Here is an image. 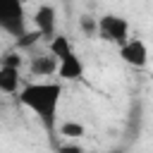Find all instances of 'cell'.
I'll list each match as a JSON object with an SVG mask.
<instances>
[{
  "instance_id": "8992f818",
  "label": "cell",
  "mask_w": 153,
  "mask_h": 153,
  "mask_svg": "<svg viewBox=\"0 0 153 153\" xmlns=\"http://www.w3.org/2000/svg\"><path fill=\"white\" fill-rule=\"evenodd\" d=\"M57 65H60V60L53 53H45V55L31 57L29 72H31V76H53V74H57Z\"/></svg>"
},
{
  "instance_id": "8fae6325",
  "label": "cell",
  "mask_w": 153,
  "mask_h": 153,
  "mask_svg": "<svg viewBox=\"0 0 153 153\" xmlns=\"http://www.w3.org/2000/svg\"><path fill=\"white\" fill-rule=\"evenodd\" d=\"M0 65L2 67H14V69H22V65H24V60H22V50H7V53H2L0 55Z\"/></svg>"
},
{
  "instance_id": "52a82bcc",
  "label": "cell",
  "mask_w": 153,
  "mask_h": 153,
  "mask_svg": "<svg viewBox=\"0 0 153 153\" xmlns=\"http://www.w3.org/2000/svg\"><path fill=\"white\" fill-rule=\"evenodd\" d=\"M57 76H60L62 81H79V79L84 76V62H81V57H79L76 53H72L69 57L60 60V65H57Z\"/></svg>"
},
{
  "instance_id": "6da1fadb",
  "label": "cell",
  "mask_w": 153,
  "mask_h": 153,
  "mask_svg": "<svg viewBox=\"0 0 153 153\" xmlns=\"http://www.w3.org/2000/svg\"><path fill=\"white\" fill-rule=\"evenodd\" d=\"M19 103L31 110L41 124L53 131L55 122H57V108H60V98H62V84L60 81H31L24 84L17 93Z\"/></svg>"
},
{
  "instance_id": "5b68a950",
  "label": "cell",
  "mask_w": 153,
  "mask_h": 153,
  "mask_svg": "<svg viewBox=\"0 0 153 153\" xmlns=\"http://www.w3.org/2000/svg\"><path fill=\"white\" fill-rule=\"evenodd\" d=\"M55 24H57V14H55L53 5H41L33 12V29H38L43 38H53L55 36Z\"/></svg>"
},
{
  "instance_id": "7a4b0ae2",
  "label": "cell",
  "mask_w": 153,
  "mask_h": 153,
  "mask_svg": "<svg viewBox=\"0 0 153 153\" xmlns=\"http://www.w3.org/2000/svg\"><path fill=\"white\" fill-rule=\"evenodd\" d=\"M0 29L14 38H19L26 31L24 5L19 0H0Z\"/></svg>"
},
{
  "instance_id": "9a60e30c",
  "label": "cell",
  "mask_w": 153,
  "mask_h": 153,
  "mask_svg": "<svg viewBox=\"0 0 153 153\" xmlns=\"http://www.w3.org/2000/svg\"><path fill=\"white\" fill-rule=\"evenodd\" d=\"M19 2H22V5H26V2H29V0H19Z\"/></svg>"
},
{
  "instance_id": "277c9868",
  "label": "cell",
  "mask_w": 153,
  "mask_h": 153,
  "mask_svg": "<svg viewBox=\"0 0 153 153\" xmlns=\"http://www.w3.org/2000/svg\"><path fill=\"white\" fill-rule=\"evenodd\" d=\"M120 57L124 65L134 69H143L148 65V45L141 38H129L124 45H120Z\"/></svg>"
},
{
  "instance_id": "9c48e42d",
  "label": "cell",
  "mask_w": 153,
  "mask_h": 153,
  "mask_svg": "<svg viewBox=\"0 0 153 153\" xmlns=\"http://www.w3.org/2000/svg\"><path fill=\"white\" fill-rule=\"evenodd\" d=\"M48 53H53L57 60H65V57H69L74 53V48H72V41L65 33H55L50 38V43H48Z\"/></svg>"
},
{
  "instance_id": "30bf717a",
  "label": "cell",
  "mask_w": 153,
  "mask_h": 153,
  "mask_svg": "<svg viewBox=\"0 0 153 153\" xmlns=\"http://www.w3.org/2000/svg\"><path fill=\"white\" fill-rule=\"evenodd\" d=\"M84 134H86V127L76 120H67L60 124V136H65V139H81Z\"/></svg>"
},
{
  "instance_id": "ba28073f",
  "label": "cell",
  "mask_w": 153,
  "mask_h": 153,
  "mask_svg": "<svg viewBox=\"0 0 153 153\" xmlns=\"http://www.w3.org/2000/svg\"><path fill=\"white\" fill-rule=\"evenodd\" d=\"M19 88H22L19 69L0 65V93H19Z\"/></svg>"
},
{
  "instance_id": "3957f363",
  "label": "cell",
  "mask_w": 153,
  "mask_h": 153,
  "mask_svg": "<svg viewBox=\"0 0 153 153\" xmlns=\"http://www.w3.org/2000/svg\"><path fill=\"white\" fill-rule=\"evenodd\" d=\"M98 36L105 43H112L120 48L129 41V22L120 14H103L98 17Z\"/></svg>"
},
{
  "instance_id": "7c38bea8",
  "label": "cell",
  "mask_w": 153,
  "mask_h": 153,
  "mask_svg": "<svg viewBox=\"0 0 153 153\" xmlns=\"http://www.w3.org/2000/svg\"><path fill=\"white\" fill-rule=\"evenodd\" d=\"M38 38H43L38 29H33V31H24V33L17 38V50H26V48L36 45V43H38Z\"/></svg>"
},
{
  "instance_id": "4fadbf2b",
  "label": "cell",
  "mask_w": 153,
  "mask_h": 153,
  "mask_svg": "<svg viewBox=\"0 0 153 153\" xmlns=\"http://www.w3.org/2000/svg\"><path fill=\"white\" fill-rule=\"evenodd\" d=\"M81 31L86 33V36H98V19H93V17H81Z\"/></svg>"
},
{
  "instance_id": "5bb4252c",
  "label": "cell",
  "mask_w": 153,
  "mask_h": 153,
  "mask_svg": "<svg viewBox=\"0 0 153 153\" xmlns=\"http://www.w3.org/2000/svg\"><path fill=\"white\" fill-rule=\"evenodd\" d=\"M57 153H84V148L79 143H62L57 148Z\"/></svg>"
}]
</instances>
